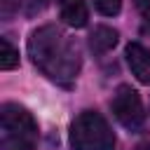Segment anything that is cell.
Instances as JSON below:
<instances>
[{
  "label": "cell",
  "instance_id": "cell-1",
  "mask_svg": "<svg viewBox=\"0 0 150 150\" xmlns=\"http://www.w3.org/2000/svg\"><path fill=\"white\" fill-rule=\"evenodd\" d=\"M28 56L45 77L61 87H73L82 66L77 42L52 23L40 26L30 33Z\"/></svg>",
  "mask_w": 150,
  "mask_h": 150
},
{
  "label": "cell",
  "instance_id": "cell-2",
  "mask_svg": "<svg viewBox=\"0 0 150 150\" xmlns=\"http://www.w3.org/2000/svg\"><path fill=\"white\" fill-rule=\"evenodd\" d=\"M73 150H115V134L103 115L84 110L70 124Z\"/></svg>",
  "mask_w": 150,
  "mask_h": 150
},
{
  "label": "cell",
  "instance_id": "cell-3",
  "mask_svg": "<svg viewBox=\"0 0 150 150\" xmlns=\"http://www.w3.org/2000/svg\"><path fill=\"white\" fill-rule=\"evenodd\" d=\"M110 108H112L115 120H117L124 129H129V131H138V129L143 127V122H145L143 101H141L138 91H136V89H131L129 84L117 87V91H115V96H112Z\"/></svg>",
  "mask_w": 150,
  "mask_h": 150
},
{
  "label": "cell",
  "instance_id": "cell-4",
  "mask_svg": "<svg viewBox=\"0 0 150 150\" xmlns=\"http://www.w3.org/2000/svg\"><path fill=\"white\" fill-rule=\"evenodd\" d=\"M2 134H9V136H30L35 138L38 134V124L33 120V115L21 108L19 103H5L2 105Z\"/></svg>",
  "mask_w": 150,
  "mask_h": 150
},
{
  "label": "cell",
  "instance_id": "cell-5",
  "mask_svg": "<svg viewBox=\"0 0 150 150\" xmlns=\"http://www.w3.org/2000/svg\"><path fill=\"white\" fill-rule=\"evenodd\" d=\"M124 54H127V63L131 73L136 75V80L143 84H150V49L143 47L141 42H129Z\"/></svg>",
  "mask_w": 150,
  "mask_h": 150
},
{
  "label": "cell",
  "instance_id": "cell-6",
  "mask_svg": "<svg viewBox=\"0 0 150 150\" xmlns=\"http://www.w3.org/2000/svg\"><path fill=\"white\" fill-rule=\"evenodd\" d=\"M61 21L70 28H84L89 21V9L84 0H59Z\"/></svg>",
  "mask_w": 150,
  "mask_h": 150
},
{
  "label": "cell",
  "instance_id": "cell-7",
  "mask_svg": "<svg viewBox=\"0 0 150 150\" xmlns=\"http://www.w3.org/2000/svg\"><path fill=\"white\" fill-rule=\"evenodd\" d=\"M117 45V30H112L110 26H96L89 35V47L94 54H105Z\"/></svg>",
  "mask_w": 150,
  "mask_h": 150
},
{
  "label": "cell",
  "instance_id": "cell-8",
  "mask_svg": "<svg viewBox=\"0 0 150 150\" xmlns=\"http://www.w3.org/2000/svg\"><path fill=\"white\" fill-rule=\"evenodd\" d=\"M16 66H19V52L9 45L7 38H2L0 40V68L2 70H12Z\"/></svg>",
  "mask_w": 150,
  "mask_h": 150
},
{
  "label": "cell",
  "instance_id": "cell-9",
  "mask_svg": "<svg viewBox=\"0 0 150 150\" xmlns=\"http://www.w3.org/2000/svg\"><path fill=\"white\" fill-rule=\"evenodd\" d=\"M0 150H35V138L30 136H9L2 134V145Z\"/></svg>",
  "mask_w": 150,
  "mask_h": 150
},
{
  "label": "cell",
  "instance_id": "cell-10",
  "mask_svg": "<svg viewBox=\"0 0 150 150\" xmlns=\"http://www.w3.org/2000/svg\"><path fill=\"white\" fill-rule=\"evenodd\" d=\"M94 7L103 14V16H115L122 9V0H94Z\"/></svg>",
  "mask_w": 150,
  "mask_h": 150
},
{
  "label": "cell",
  "instance_id": "cell-11",
  "mask_svg": "<svg viewBox=\"0 0 150 150\" xmlns=\"http://www.w3.org/2000/svg\"><path fill=\"white\" fill-rule=\"evenodd\" d=\"M19 2H21V0H0V14H2L5 19H9V16L19 9Z\"/></svg>",
  "mask_w": 150,
  "mask_h": 150
},
{
  "label": "cell",
  "instance_id": "cell-12",
  "mask_svg": "<svg viewBox=\"0 0 150 150\" xmlns=\"http://www.w3.org/2000/svg\"><path fill=\"white\" fill-rule=\"evenodd\" d=\"M134 5H136L143 14H150V0H134Z\"/></svg>",
  "mask_w": 150,
  "mask_h": 150
},
{
  "label": "cell",
  "instance_id": "cell-13",
  "mask_svg": "<svg viewBox=\"0 0 150 150\" xmlns=\"http://www.w3.org/2000/svg\"><path fill=\"white\" fill-rule=\"evenodd\" d=\"M138 150H150V143H143V145H138Z\"/></svg>",
  "mask_w": 150,
  "mask_h": 150
}]
</instances>
